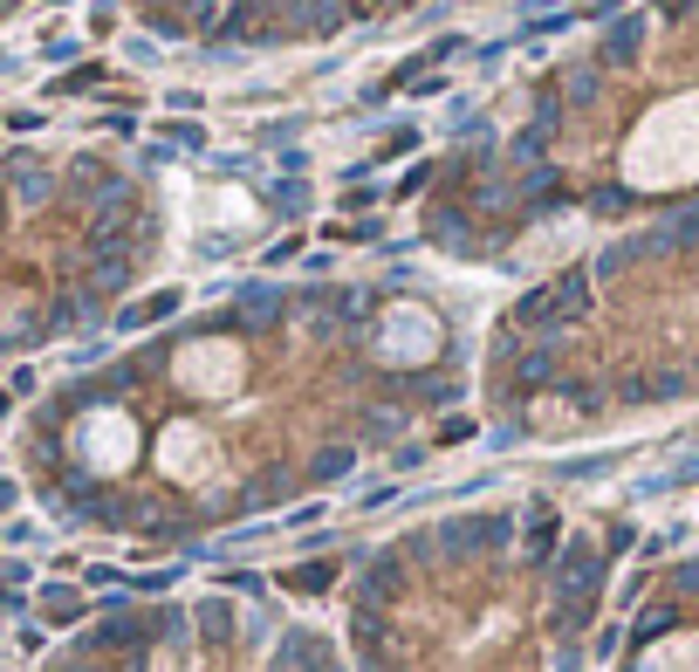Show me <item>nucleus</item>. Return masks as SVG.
Listing matches in <instances>:
<instances>
[{"label":"nucleus","mask_w":699,"mask_h":672,"mask_svg":"<svg viewBox=\"0 0 699 672\" xmlns=\"http://www.w3.org/2000/svg\"><path fill=\"white\" fill-rule=\"evenodd\" d=\"M439 343H446V330H439V315H432L426 302H385V315H378V358H385L391 371L432 364Z\"/></svg>","instance_id":"obj_3"},{"label":"nucleus","mask_w":699,"mask_h":672,"mask_svg":"<svg viewBox=\"0 0 699 672\" xmlns=\"http://www.w3.org/2000/svg\"><path fill=\"white\" fill-rule=\"evenodd\" d=\"M164 378L192 405H233L247 384V350L233 337H186L172 350V364H164Z\"/></svg>","instance_id":"obj_2"},{"label":"nucleus","mask_w":699,"mask_h":672,"mask_svg":"<svg viewBox=\"0 0 699 672\" xmlns=\"http://www.w3.org/2000/svg\"><path fill=\"white\" fill-rule=\"evenodd\" d=\"M625 172L638 185H679L686 172H699V103L658 110L651 124H645V138H631Z\"/></svg>","instance_id":"obj_1"}]
</instances>
